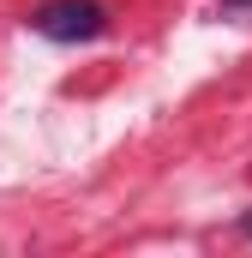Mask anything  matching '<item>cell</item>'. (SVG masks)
<instances>
[{"instance_id":"cell-1","label":"cell","mask_w":252,"mask_h":258,"mask_svg":"<svg viewBox=\"0 0 252 258\" xmlns=\"http://www.w3.org/2000/svg\"><path fill=\"white\" fill-rule=\"evenodd\" d=\"M30 30L48 42H96L108 30V6L102 0H42L30 12Z\"/></svg>"},{"instance_id":"cell-3","label":"cell","mask_w":252,"mask_h":258,"mask_svg":"<svg viewBox=\"0 0 252 258\" xmlns=\"http://www.w3.org/2000/svg\"><path fill=\"white\" fill-rule=\"evenodd\" d=\"M222 6H252V0H222Z\"/></svg>"},{"instance_id":"cell-2","label":"cell","mask_w":252,"mask_h":258,"mask_svg":"<svg viewBox=\"0 0 252 258\" xmlns=\"http://www.w3.org/2000/svg\"><path fill=\"white\" fill-rule=\"evenodd\" d=\"M234 228H240V234H246V240H252V216H240V222H234Z\"/></svg>"}]
</instances>
